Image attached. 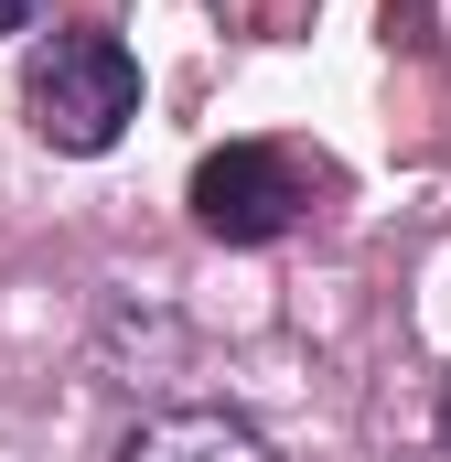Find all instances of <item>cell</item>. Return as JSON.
Segmentation results:
<instances>
[{"instance_id": "cell-5", "label": "cell", "mask_w": 451, "mask_h": 462, "mask_svg": "<svg viewBox=\"0 0 451 462\" xmlns=\"http://www.w3.org/2000/svg\"><path fill=\"white\" fill-rule=\"evenodd\" d=\"M441 452H451V398H441Z\"/></svg>"}, {"instance_id": "cell-2", "label": "cell", "mask_w": 451, "mask_h": 462, "mask_svg": "<svg viewBox=\"0 0 451 462\" xmlns=\"http://www.w3.org/2000/svg\"><path fill=\"white\" fill-rule=\"evenodd\" d=\"M183 205H194V226L216 236V247H269V236L301 226L312 183H301V162H290V151H269V140H226V151L194 162Z\"/></svg>"}, {"instance_id": "cell-4", "label": "cell", "mask_w": 451, "mask_h": 462, "mask_svg": "<svg viewBox=\"0 0 451 462\" xmlns=\"http://www.w3.org/2000/svg\"><path fill=\"white\" fill-rule=\"evenodd\" d=\"M43 22V0H0V32H32Z\"/></svg>"}, {"instance_id": "cell-1", "label": "cell", "mask_w": 451, "mask_h": 462, "mask_svg": "<svg viewBox=\"0 0 451 462\" xmlns=\"http://www.w3.org/2000/svg\"><path fill=\"white\" fill-rule=\"evenodd\" d=\"M22 118H32V140L65 151V162L118 151V129L140 118V54H129L118 32H43V43L22 54Z\"/></svg>"}, {"instance_id": "cell-3", "label": "cell", "mask_w": 451, "mask_h": 462, "mask_svg": "<svg viewBox=\"0 0 451 462\" xmlns=\"http://www.w3.org/2000/svg\"><path fill=\"white\" fill-rule=\"evenodd\" d=\"M118 462H269V441L236 409H161L118 441Z\"/></svg>"}]
</instances>
